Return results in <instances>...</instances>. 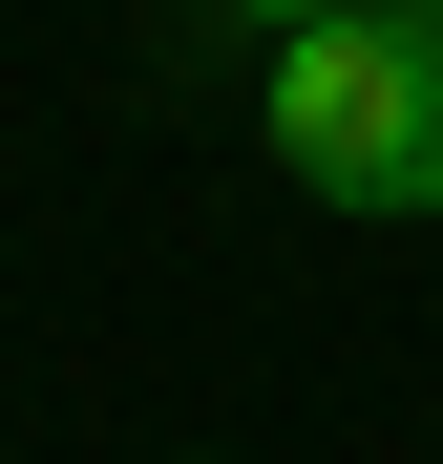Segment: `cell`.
<instances>
[{
    "label": "cell",
    "instance_id": "cell-1",
    "mask_svg": "<svg viewBox=\"0 0 443 464\" xmlns=\"http://www.w3.org/2000/svg\"><path fill=\"white\" fill-rule=\"evenodd\" d=\"M274 169L317 211H443V43L401 22V0H359V22H274Z\"/></svg>",
    "mask_w": 443,
    "mask_h": 464
},
{
    "label": "cell",
    "instance_id": "cell-2",
    "mask_svg": "<svg viewBox=\"0 0 443 464\" xmlns=\"http://www.w3.org/2000/svg\"><path fill=\"white\" fill-rule=\"evenodd\" d=\"M233 22H359V0H233Z\"/></svg>",
    "mask_w": 443,
    "mask_h": 464
},
{
    "label": "cell",
    "instance_id": "cell-3",
    "mask_svg": "<svg viewBox=\"0 0 443 464\" xmlns=\"http://www.w3.org/2000/svg\"><path fill=\"white\" fill-rule=\"evenodd\" d=\"M401 22H422V43H443V0H401Z\"/></svg>",
    "mask_w": 443,
    "mask_h": 464
}]
</instances>
